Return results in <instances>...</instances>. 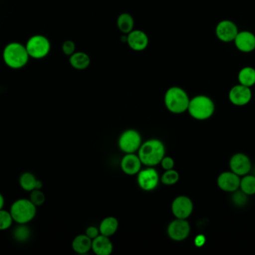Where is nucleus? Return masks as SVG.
Segmentation results:
<instances>
[{
  "label": "nucleus",
  "instance_id": "obj_1",
  "mask_svg": "<svg viewBox=\"0 0 255 255\" xmlns=\"http://www.w3.org/2000/svg\"><path fill=\"white\" fill-rule=\"evenodd\" d=\"M1 56L4 64L13 70L23 68L30 59L25 45L17 41L10 42L6 44Z\"/></svg>",
  "mask_w": 255,
  "mask_h": 255
},
{
  "label": "nucleus",
  "instance_id": "obj_2",
  "mask_svg": "<svg viewBox=\"0 0 255 255\" xmlns=\"http://www.w3.org/2000/svg\"><path fill=\"white\" fill-rule=\"evenodd\" d=\"M164 154L163 144L157 139H151L139 147L138 157L142 164L152 167L161 162Z\"/></svg>",
  "mask_w": 255,
  "mask_h": 255
},
{
  "label": "nucleus",
  "instance_id": "obj_3",
  "mask_svg": "<svg viewBox=\"0 0 255 255\" xmlns=\"http://www.w3.org/2000/svg\"><path fill=\"white\" fill-rule=\"evenodd\" d=\"M190 100L187 92L179 87H171L164 96L166 107L174 114H181L187 111Z\"/></svg>",
  "mask_w": 255,
  "mask_h": 255
},
{
  "label": "nucleus",
  "instance_id": "obj_4",
  "mask_svg": "<svg viewBox=\"0 0 255 255\" xmlns=\"http://www.w3.org/2000/svg\"><path fill=\"white\" fill-rule=\"evenodd\" d=\"M9 211L14 223L28 224L35 217L37 207L30 199H19L13 202Z\"/></svg>",
  "mask_w": 255,
  "mask_h": 255
},
{
  "label": "nucleus",
  "instance_id": "obj_5",
  "mask_svg": "<svg viewBox=\"0 0 255 255\" xmlns=\"http://www.w3.org/2000/svg\"><path fill=\"white\" fill-rule=\"evenodd\" d=\"M214 109V102L210 97L199 95L190 100L187 110L195 119L206 120L213 115Z\"/></svg>",
  "mask_w": 255,
  "mask_h": 255
},
{
  "label": "nucleus",
  "instance_id": "obj_6",
  "mask_svg": "<svg viewBox=\"0 0 255 255\" xmlns=\"http://www.w3.org/2000/svg\"><path fill=\"white\" fill-rule=\"evenodd\" d=\"M30 58L43 59L46 58L51 50V43L49 39L43 34L31 36L25 44Z\"/></svg>",
  "mask_w": 255,
  "mask_h": 255
},
{
  "label": "nucleus",
  "instance_id": "obj_7",
  "mask_svg": "<svg viewBox=\"0 0 255 255\" xmlns=\"http://www.w3.org/2000/svg\"><path fill=\"white\" fill-rule=\"evenodd\" d=\"M120 148L127 154H133L141 146V136L134 130H128L121 135Z\"/></svg>",
  "mask_w": 255,
  "mask_h": 255
},
{
  "label": "nucleus",
  "instance_id": "obj_8",
  "mask_svg": "<svg viewBox=\"0 0 255 255\" xmlns=\"http://www.w3.org/2000/svg\"><path fill=\"white\" fill-rule=\"evenodd\" d=\"M239 32L238 25L229 19L220 21L216 27V35L217 38L225 43H229L235 40L237 34Z\"/></svg>",
  "mask_w": 255,
  "mask_h": 255
},
{
  "label": "nucleus",
  "instance_id": "obj_9",
  "mask_svg": "<svg viewBox=\"0 0 255 255\" xmlns=\"http://www.w3.org/2000/svg\"><path fill=\"white\" fill-rule=\"evenodd\" d=\"M193 211V202L187 196H178L172 202V214L177 219L186 220L191 215Z\"/></svg>",
  "mask_w": 255,
  "mask_h": 255
},
{
  "label": "nucleus",
  "instance_id": "obj_10",
  "mask_svg": "<svg viewBox=\"0 0 255 255\" xmlns=\"http://www.w3.org/2000/svg\"><path fill=\"white\" fill-rule=\"evenodd\" d=\"M167 232L171 239L175 241H182L190 235V225L185 220L177 219L169 225Z\"/></svg>",
  "mask_w": 255,
  "mask_h": 255
},
{
  "label": "nucleus",
  "instance_id": "obj_11",
  "mask_svg": "<svg viewBox=\"0 0 255 255\" xmlns=\"http://www.w3.org/2000/svg\"><path fill=\"white\" fill-rule=\"evenodd\" d=\"M138 184L141 189L145 191H151L158 184L159 176L155 169L149 167L138 173Z\"/></svg>",
  "mask_w": 255,
  "mask_h": 255
},
{
  "label": "nucleus",
  "instance_id": "obj_12",
  "mask_svg": "<svg viewBox=\"0 0 255 255\" xmlns=\"http://www.w3.org/2000/svg\"><path fill=\"white\" fill-rule=\"evenodd\" d=\"M253 94L250 87L237 85L234 86L229 92V100L236 106H244L250 103Z\"/></svg>",
  "mask_w": 255,
  "mask_h": 255
},
{
  "label": "nucleus",
  "instance_id": "obj_13",
  "mask_svg": "<svg viewBox=\"0 0 255 255\" xmlns=\"http://www.w3.org/2000/svg\"><path fill=\"white\" fill-rule=\"evenodd\" d=\"M234 42L237 49L241 52L248 53L255 49V34L252 31H239Z\"/></svg>",
  "mask_w": 255,
  "mask_h": 255
},
{
  "label": "nucleus",
  "instance_id": "obj_14",
  "mask_svg": "<svg viewBox=\"0 0 255 255\" xmlns=\"http://www.w3.org/2000/svg\"><path fill=\"white\" fill-rule=\"evenodd\" d=\"M239 175L232 172H224L221 174L217 180L219 187L223 191L233 193L236 192L241 186Z\"/></svg>",
  "mask_w": 255,
  "mask_h": 255
},
{
  "label": "nucleus",
  "instance_id": "obj_15",
  "mask_svg": "<svg viewBox=\"0 0 255 255\" xmlns=\"http://www.w3.org/2000/svg\"><path fill=\"white\" fill-rule=\"evenodd\" d=\"M127 43L132 50H144L148 45V35L141 30H133L128 34Z\"/></svg>",
  "mask_w": 255,
  "mask_h": 255
},
{
  "label": "nucleus",
  "instance_id": "obj_16",
  "mask_svg": "<svg viewBox=\"0 0 255 255\" xmlns=\"http://www.w3.org/2000/svg\"><path fill=\"white\" fill-rule=\"evenodd\" d=\"M230 167L234 173L243 176L247 175L251 170V162L245 154H237L231 159Z\"/></svg>",
  "mask_w": 255,
  "mask_h": 255
},
{
  "label": "nucleus",
  "instance_id": "obj_17",
  "mask_svg": "<svg viewBox=\"0 0 255 255\" xmlns=\"http://www.w3.org/2000/svg\"><path fill=\"white\" fill-rule=\"evenodd\" d=\"M140 160L138 156L133 154H127L125 157L123 158L121 162V168L124 171V173L128 175H136L139 173L141 169Z\"/></svg>",
  "mask_w": 255,
  "mask_h": 255
},
{
  "label": "nucleus",
  "instance_id": "obj_18",
  "mask_svg": "<svg viewBox=\"0 0 255 255\" xmlns=\"http://www.w3.org/2000/svg\"><path fill=\"white\" fill-rule=\"evenodd\" d=\"M92 250L97 255H109L113 251V244L109 237L99 235L92 241Z\"/></svg>",
  "mask_w": 255,
  "mask_h": 255
},
{
  "label": "nucleus",
  "instance_id": "obj_19",
  "mask_svg": "<svg viewBox=\"0 0 255 255\" xmlns=\"http://www.w3.org/2000/svg\"><path fill=\"white\" fill-rule=\"evenodd\" d=\"M70 64L76 70H85L91 64V58L84 52H75L70 56Z\"/></svg>",
  "mask_w": 255,
  "mask_h": 255
},
{
  "label": "nucleus",
  "instance_id": "obj_20",
  "mask_svg": "<svg viewBox=\"0 0 255 255\" xmlns=\"http://www.w3.org/2000/svg\"><path fill=\"white\" fill-rule=\"evenodd\" d=\"M73 250L79 254H86L92 250V240L86 235H79L73 240Z\"/></svg>",
  "mask_w": 255,
  "mask_h": 255
},
{
  "label": "nucleus",
  "instance_id": "obj_21",
  "mask_svg": "<svg viewBox=\"0 0 255 255\" xmlns=\"http://www.w3.org/2000/svg\"><path fill=\"white\" fill-rule=\"evenodd\" d=\"M119 223L115 217H107L102 221L100 226V232L102 235L111 237L116 233Z\"/></svg>",
  "mask_w": 255,
  "mask_h": 255
},
{
  "label": "nucleus",
  "instance_id": "obj_22",
  "mask_svg": "<svg viewBox=\"0 0 255 255\" xmlns=\"http://www.w3.org/2000/svg\"><path fill=\"white\" fill-rule=\"evenodd\" d=\"M240 84L247 87H252L255 84V69L254 67H244L238 73Z\"/></svg>",
  "mask_w": 255,
  "mask_h": 255
},
{
  "label": "nucleus",
  "instance_id": "obj_23",
  "mask_svg": "<svg viewBox=\"0 0 255 255\" xmlns=\"http://www.w3.org/2000/svg\"><path fill=\"white\" fill-rule=\"evenodd\" d=\"M117 24L121 32L128 34L133 30L134 19L130 13H123L118 16Z\"/></svg>",
  "mask_w": 255,
  "mask_h": 255
},
{
  "label": "nucleus",
  "instance_id": "obj_24",
  "mask_svg": "<svg viewBox=\"0 0 255 255\" xmlns=\"http://www.w3.org/2000/svg\"><path fill=\"white\" fill-rule=\"evenodd\" d=\"M37 179L31 172H24L19 177V186L22 190L26 192L33 191L36 190Z\"/></svg>",
  "mask_w": 255,
  "mask_h": 255
},
{
  "label": "nucleus",
  "instance_id": "obj_25",
  "mask_svg": "<svg viewBox=\"0 0 255 255\" xmlns=\"http://www.w3.org/2000/svg\"><path fill=\"white\" fill-rule=\"evenodd\" d=\"M18 226L13 231V237L15 241L24 243L28 241L31 237V230L27 224H17Z\"/></svg>",
  "mask_w": 255,
  "mask_h": 255
},
{
  "label": "nucleus",
  "instance_id": "obj_26",
  "mask_svg": "<svg viewBox=\"0 0 255 255\" xmlns=\"http://www.w3.org/2000/svg\"><path fill=\"white\" fill-rule=\"evenodd\" d=\"M241 190L248 196L255 194V177L248 175L244 177L241 181Z\"/></svg>",
  "mask_w": 255,
  "mask_h": 255
},
{
  "label": "nucleus",
  "instance_id": "obj_27",
  "mask_svg": "<svg viewBox=\"0 0 255 255\" xmlns=\"http://www.w3.org/2000/svg\"><path fill=\"white\" fill-rule=\"evenodd\" d=\"M14 223L10 211L0 210V231H5L11 227Z\"/></svg>",
  "mask_w": 255,
  "mask_h": 255
},
{
  "label": "nucleus",
  "instance_id": "obj_28",
  "mask_svg": "<svg viewBox=\"0 0 255 255\" xmlns=\"http://www.w3.org/2000/svg\"><path fill=\"white\" fill-rule=\"evenodd\" d=\"M179 179V175L173 169L166 170L161 178V181L165 185L171 186L176 184Z\"/></svg>",
  "mask_w": 255,
  "mask_h": 255
},
{
  "label": "nucleus",
  "instance_id": "obj_29",
  "mask_svg": "<svg viewBox=\"0 0 255 255\" xmlns=\"http://www.w3.org/2000/svg\"><path fill=\"white\" fill-rule=\"evenodd\" d=\"M29 199L36 207H39L44 204L46 198L41 190H34L31 192Z\"/></svg>",
  "mask_w": 255,
  "mask_h": 255
},
{
  "label": "nucleus",
  "instance_id": "obj_30",
  "mask_svg": "<svg viewBox=\"0 0 255 255\" xmlns=\"http://www.w3.org/2000/svg\"><path fill=\"white\" fill-rule=\"evenodd\" d=\"M61 49H62V52H64V55L70 56L76 52V44L73 40H66L63 43Z\"/></svg>",
  "mask_w": 255,
  "mask_h": 255
},
{
  "label": "nucleus",
  "instance_id": "obj_31",
  "mask_svg": "<svg viewBox=\"0 0 255 255\" xmlns=\"http://www.w3.org/2000/svg\"><path fill=\"white\" fill-rule=\"evenodd\" d=\"M162 167H163V169L165 170H170V169H172V168L174 167V163L173 159L171 158V157H164L163 159H162L161 162Z\"/></svg>",
  "mask_w": 255,
  "mask_h": 255
},
{
  "label": "nucleus",
  "instance_id": "obj_32",
  "mask_svg": "<svg viewBox=\"0 0 255 255\" xmlns=\"http://www.w3.org/2000/svg\"><path fill=\"white\" fill-rule=\"evenodd\" d=\"M247 201V194H245L243 191L242 193H237L234 197V202L238 205H244Z\"/></svg>",
  "mask_w": 255,
  "mask_h": 255
},
{
  "label": "nucleus",
  "instance_id": "obj_33",
  "mask_svg": "<svg viewBox=\"0 0 255 255\" xmlns=\"http://www.w3.org/2000/svg\"><path fill=\"white\" fill-rule=\"evenodd\" d=\"M99 234H100V229L94 227V226H91V227L88 228V229L86 230L87 236L91 238L92 241L99 236Z\"/></svg>",
  "mask_w": 255,
  "mask_h": 255
},
{
  "label": "nucleus",
  "instance_id": "obj_34",
  "mask_svg": "<svg viewBox=\"0 0 255 255\" xmlns=\"http://www.w3.org/2000/svg\"><path fill=\"white\" fill-rule=\"evenodd\" d=\"M205 242V237L202 236V235L198 236L197 238H196V241H195V244H196L197 247H202V245H204Z\"/></svg>",
  "mask_w": 255,
  "mask_h": 255
},
{
  "label": "nucleus",
  "instance_id": "obj_35",
  "mask_svg": "<svg viewBox=\"0 0 255 255\" xmlns=\"http://www.w3.org/2000/svg\"><path fill=\"white\" fill-rule=\"evenodd\" d=\"M4 206V196L0 193V210L3 209Z\"/></svg>",
  "mask_w": 255,
  "mask_h": 255
}]
</instances>
